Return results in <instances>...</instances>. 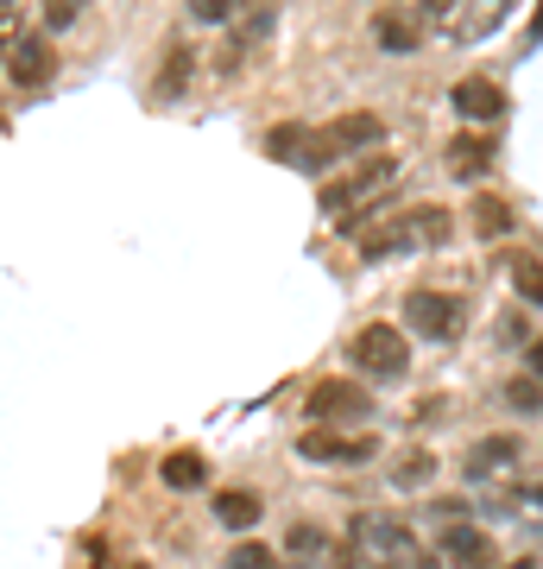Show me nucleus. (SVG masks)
<instances>
[{
    "label": "nucleus",
    "mask_w": 543,
    "mask_h": 569,
    "mask_svg": "<svg viewBox=\"0 0 543 569\" xmlns=\"http://www.w3.org/2000/svg\"><path fill=\"white\" fill-rule=\"evenodd\" d=\"M467 216H474V228H481V241H500L505 228H512V209H505L500 197H474Z\"/></svg>",
    "instance_id": "19"
},
{
    "label": "nucleus",
    "mask_w": 543,
    "mask_h": 569,
    "mask_svg": "<svg viewBox=\"0 0 543 569\" xmlns=\"http://www.w3.org/2000/svg\"><path fill=\"white\" fill-rule=\"evenodd\" d=\"M449 228H455V216H449V209L411 203V209H399L385 228H373V234L361 241V253H366V260H385V253H404V247H443Z\"/></svg>",
    "instance_id": "2"
},
{
    "label": "nucleus",
    "mask_w": 543,
    "mask_h": 569,
    "mask_svg": "<svg viewBox=\"0 0 543 569\" xmlns=\"http://www.w3.org/2000/svg\"><path fill=\"white\" fill-rule=\"evenodd\" d=\"M348 361L361 373H373V380H404L411 373V336L392 323H366L348 336Z\"/></svg>",
    "instance_id": "3"
},
{
    "label": "nucleus",
    "mask_w": 543,
    "mask_h": 569,
    "mask_svg": "<svg viewBox=\"0 0 543 569\" xmlns=\"http://www.w3.org/2000/svg\"><path fill=\"white\" fill-rule=\"evenodd\" d=\"M298 456H303V462H366L373 443H366V437H342V430L316 425V430H303V437H298Z\"/></svg>",
    "instance_id": "8"
},
{
    "label": "nucleus",
    "mask_w": 543,
    "mask_h": 569,
    "mask_svg": "<svg viewBox=\"0 0 543 569\" xmlns=\"http://www.w3.org/2000/svg\"><path fill=\"white\" fill-rule=\"evenodd\" d=\"M159 481L171 493H197V488H209V462H202L197 449H178V456H164L159 462Z\"/></svg>",
    "instance_id": "14"
},
{
    "label": "nucleus",
    "mask_w": 543,
    "mask_h": 569,
    "mask_svg": "<svg viewBox=\"0 0 543 569\" xmlns=\"http://www.w3.org/2000/svg\"><path fill=\"white\" fill-rule=\"evenodd\" d=\"M13 32H20V26H13V7H0V63H7V51H13Z\"/></svg>",
    "instance_id": "26"
},
{
    "label": "nucleus",
    "mask_w": 543,
    "mask_h": 569,
    "mask_svg": "<svg viewBox=\"0 0 543 569\" xmlns=\"http://www.w3.org/2000/svg\"><path fill=\"white\" fill-rule=\"evenodd\" d=\"M531 373H537V380H543V336H537V342H531Z\"/></svg>",
    "instance_id": "29"
},
{
    "label": "nucleus",
    "mask_w": 543,
    "mask_h": 569,
    "mask_svg": "<svg viewBox=\"0 0 543 569\" xmlns=\"http://www.w3.org/2000/svg\"><path fill=\"white\" fill-rule=\"evenodd\" d=\"M443 164L455 183H481L486 171H493V133H455V140L443 146Z\"/></svg>",
    "instance_id": "7"
},
{
    "label": "nucleus",
    "mask_w": 543,
    "mask_h": 569,
    "mask_svg": "<svg viewBox=\"0 0 543 569\" xmlns=\"http://www.w3.org/2000/svg\"><path fill=\"white\" fill-rule=\"evenodd\" d=\"M505 569H537V557H519V563H505Z\"/></svg>",
    "instance_id": "31"
},
{
    "label": "nucleus",
    "mask_w": 543,
    "mask_h": 569,
    "mask_svg": "<svg viewBox=\"0 0 543 569\" xmlns=\"http://www.w3.org/2000/svg\"><path fill=\"white\" fill-rule=\"evenodd\" d=\"M524 456V443L519 437H486V443H474L462 456V475L467 481H486V475H500V468H512Z\"/></svg>",
    "instance_id": "11"
},
{
    "label": "nucleus",
    "mask_w": 543,
    "mask_h": 569,
    "mask_svg": "<svg viewBox=\"0 0 543 569\" xmlns=\"http://www.w3.org/2000/svg\"><path fill=\"white\" fill-rule=\"evenodd\" d=\"M505 406L524 411V418H543V380L524 373V380H505Z\"/></svg>",
    "instance_id": "20"
},
{
    "label": "nucleus",
    "mask_w": 543,
    "mask_h": 569,
    "mask_svg": "<svg viewBox=\"0 0 543 569\" xmlns=\"http://www.w3.org/2000/svg\"><path fill=\"white\" fill-rule=\"evenodd\" d=\"M430 481H436V456H430V449H404V456H392V488L418 493V488H430Z\"/></svg>",
    "instance_id": "17"
},
{
    "label": "nucleus",
    "mask_w": 543,
    "mask_h": 569,
    "mask_svg": "<svg viewBox=\"0 0 543 569\" xmlns=\"http://www.w3.org/2000/svg\"><path fill=\"white\" fill-rule=\"evenodd\" d=\"M329 563L335 569H361V550L354 545H329Z\"/></svg>",
    "instance_id": "27"
},
{
    "label": "nucleus",
    "mask_w": 543,
    "mask_h": 569,
    "mask_svg": "<svg viewBox=\"0 0 543 569\" xmlns=\"http://www.w3.org/2000/svg\"><path fill=\"white\" fill-rule=\"evenodd\" d=\"M436 545H443V557L455 569H493V538L481 526H449Z\"/></svg>",
    "instance_id": "10"
},
{
    "label": "nucleus",
    "mask_w": 543,
    "mask_h": 569,
    "mask_svg": "<svg viewBox=\"0 0 543 569\" xmlns=\"http://www.w3.org/2000/svg\"><path fill=\"white\" fill-rule=\"evenodd\" d=\"M260 493H247V488H228V493H215V519H222L228 531H253L260 526Z\"/></svg>",
    "instance_id": "16"
},
{
    "label": "nucleus",
    "mask_w": 543,
    "mask_h": 569,
    "mask_svg": "<svg viewBox=\"0 0 543 569\" xmlns=\"http://www.w3.org/2000/svg\"><path fill=\"white\" fill-rule=\"evenodd\" d=\"M234 7H241V0H190V20L197 26H222V20H234Z\"/></svg>",
    "instance_id": "24"
},
{
    "label": "nucleus",
    "mask_w": 543,
    "mask_h": 569,
    "mask_svg": "<svg viewBox=\"0 0 543 569\" xmlns=\"http://www.w3.org/2000/svg\"><path fill=\"white\" fill-rule=\"evenodd\" d=\"M310 418L316 425H366L373 418V392L354 380H316L310 387Z\"/></svg>",
    "instance_id": "6"
},
{
    "label": "nucleus",
    "mask_w": 543,
    "mask_h": 569,
    "mask_svg": "<svg viewBox=\"0 0 543 569\" xmlns=\"http://www.w3.org/2000/svg\"><path fill=\"white\" fill-rule=\"evenodd\" d=\"M449 102H455V114H462V121H500L505 114V89L493 77H462L455 82V89H449Z\"/></svg>",
    "instance_id": "9"
},
{
    "label": "nucleus",
    "mask_w": 543,
    "mask_h": 569,
    "mask_svg": "<svg viewBox=\"0 0 543 569\" xmlns=\"http://www.w3.org/2000/svg\"><path fill=\"white\" fill-rule=\"evenodd\" d=\"M316 550H322V531H316V526H298V531H291V557H316Z\"/></svg>",
    "instance_id": "25"
},
{
    "label": "nucleus",
    "mask_w": 543,
    "mask_h": 569,
    "mask_svg": "<svg viewBox=\"0 0 543 569\" xmlns=\"http://www.w3.org/2000/svg\"><path fill=\"white\" fill-rule=\"evenodd\" d=\"M0 7H13V0H0Z\"/></svg>",
    "instance_id": "33"
},
{
    "label": "nucleus",
    "mask_w": 543,
    "mask_h": 569,
    "mask_svg": "<svg viewBox=\"0 0 543 569\" xmlns=\"http://www.w3.org/2000/svg\"><path fill=\"white\" fill-rule=\"evenodd\" d=\"M354 538H361V545H373V550H385L392 563H399V557H411V531H404L399 519H380V512H361V519H354Z\"/></svg>",
    "instance_id": "12"
},
{
    "label": "nucleus",
    "mask_w": 543,
    "mask_h": 569,
    "mask_svg": "<svg viewBox=\"0 0 543 569\" xmlns=\"http://www.w3.org/2000/svg\"><path fill=\"white\" fill-rule=\"evenodd\" d=\"M380 569H399V563H380Z\"/></svg>",
    "instance_id": "32"
},
{
    "label": "nucleus",
    "mask_w": 543,
    "mask_h": 569,
    "mask_svg": "<svg viewBox=\"0 0 543 569\" xmlns=\"http://www.w3.org/2000/svg\"><path fill=\"white\" fill-rule=\"evenodd\" d=\"M183 82H190V44H178L171 58H164V77H159V102H171Z\"/></svg>",
    "instance_id": "23"
},
{
    "label": "nucleus",
    "mask_w": 543,
    "mask_h": 569,
    "mask_svg": "<svg viewBox=\"0 0 543 569\" xmlns=\"http://www.w3.org/2000/svg\"><path fill=\"white\" fill-rule=\"evenodd\" d=\"M411 569H443V563H436V557H418V563H411Z\"/></svg>",
    "instance_id": "30"
},
{
    "label": "nucleus",
    "mask_w": 543,
    "mask_h": 569,
    "mask_svg": "<svg viewBox=\"0 0 543 569\" xmlns=\"http://www.w3.org/2000/svg\"><path fill=\"white\" fill-rule=\"evenodd\" d=\"M512 7H519V0H467V13L455 20V39H486V32H500Z\"/></svg>",
    "instance_id": "15"
},
{
    "label": "nucleus",
    "mask_w": 543,
    "mask_h": 569,
    "mask_svg": "<svg viewBox=\"0 0 543 569\" xmlns=\"http://www.w3.org/2000/svg\"><path fill=\"white\" fill-rule=\"evenodd\" d=\"M392 178H399V159H392V152H385V159H366L361 171H348L342 183H329V190H322V209L348 222V216H354L361 203H373V197H380Z\"/></svg>",
    "instance_id": "5"
},
{
    "label": "nucleus",
    "mask_w": 543,
    "mask_h": 569,
    "mask_svg": "<svg viewBox=\"0 0 543 569\" xmlns=\"http://www.w3.org/2000/svg\"><path fill=\"white\" fill-rule=\"evenodd\" d=\"M404 329H411V336H430V342H455L467 329V305L455 291H423L418 284V291L404 298Z\"/></svg>",
    "instance_id": "4"
},
{
    "label": "nucleus",
    "mask_w": 543,
    "mask_h": 569,
    "mask_svg": "<svg viewBox=\"0 0 543 569\" xmlns=\"http://www.w3.org/2000/svg\"><path fill=\"white\" fill-rule=\"evenodd\" d=\"M228 569H284V563H279V550H272V545H260V538H247V545H234V550H228Z\"/></svg>",
    "instance_id": "22"
},
{
    "label": "nucleus",
    "mask_w": 543,
    "mask_h": 569,
    "mask_svg": "<svg viewBox=\"0 0 543 569\" xmlns=\"http://www.w3.org/2000/svg\"><path fill=\"white\" fill-rule=\"evenodd\" d=\"M133 569H145V563H133Z\"/></svg>",
    "instance_id": "34"
},
{
    "label": "nucleus",
    "mask_w": 543,
    "mask_h": 569,
    "mask_svg": "<svg viewBox=\"0 0 543 569\" xmlns=\"http://www.w3.org/2000/svg\"><path fill=\"white\" fill-rule=\"evenodd\" d=\"M7 70H13V82H26V89H32V82H44V77H51V44L32 39V32H26V39H13Z\"/></svg>",
    "instance_id": "13"
},
{
    "label": "nucleus",
    "mask_w": 543,
    "mask_h": 569,
    "mask_svg": "<svg viewBox=\"0 0 543 569\" xmlns=\"http://www.w3.org/2000/svg\"><path fill=\"white\" fill-rule=\"evenodd\" d=\"M512 284H519V298H524V305H537V310H543V260L519 253V260H512Z\"/></svg>",
    "instance_id": "21"
},
{
    "label": "nucleus",
    "mask_w": 543,
    "mask_h": 569,
    "mask_svg": "<svg viewBox=\"0 0 543 569\" xmlns=\"http://www.w3.org/2000/svg\"><path fill=\"white\" fill-rule=\"evenodd\" d=\"M373 39L385 44V51H418V26L404 20V13H380V20H373Z\"/></svg>",
    "instance_id": "18"
},
{
    "label": "nucleus",
    "mask_w": 543,
    "mask_h": 569,
    "mask_svg": "<svg viewBox=\"0 0 543 569\" xmlns=\"http://www.w3.org/2000/svg\"><path fill=\"white\" fill-rule=\"evenodd\" d=\"M380 140H385V121L361 108V114H342V121H329V127H272L265 152L298 164V171H329V164L354 159V152H373Z\"/></svg>",
    "instance_id": "1"
},
{
    "label": "nucleus",
    "mask_w": 543,
    "mask_h": 569,
    "mask_svg": "<svg viewBox=\"0 0 543 569\" xmlns=\"http://www.w3.org/2000/svg\"><path fill=\"white\" fill-rule=\"evenodd\" d=\"M455 7H462V0H418L423 20H443V13H455Z\"/></svg>",
    "instance_id": "28"
}]
</instances>
